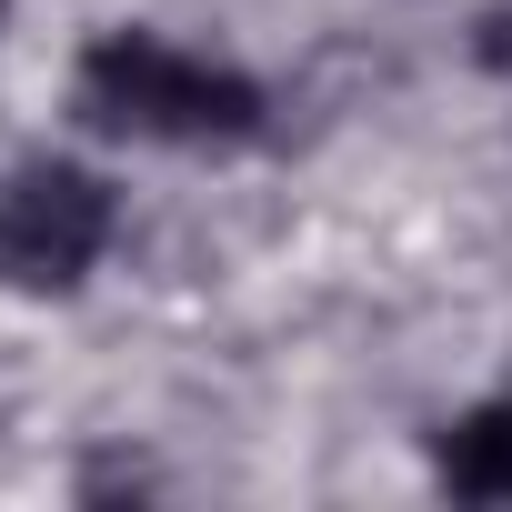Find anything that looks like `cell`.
<instances>
[{"mask_svg":"<svg viewBox=\"0 0 512 512\" xmlns=\"http://www.w3.org/2000/svg\"><path fill=\"white\" fill-rule=\"evenodd\" d=\"M81 121L101 141H181V151H231L262 131V81L231 71V61H201V51H171L161 31H101L81 51V81H71Z\"/></svg>","mask_w":512,"mask_h":512,"instance_id":"cell-1","label":"cell"},{"mask_svg":"<svg viewBox=\"0 0 512 512\" xmlns=\"http://www.w3.org/2000/svg\"><path fill=\"white\" fill-rule=\"evenodd\" d=\"M111 181L91 161H21L0 181V282L11 292H81L111 251Z\"/></svg>","mask_w":512,"mask_h":512,"instance_id":"cell-2","label":"cell"},{"mask_svg":"<svg viewBox=\"0 0 512 512\" xmlns=\"http://www.w3.org/2000/svg\"><path fill=\"white\" fill-rule=\"evenodd\" d=\"M432 472H442V492H462V502H512V392L452 412L442 442H432Z\"/></svg>","mask_w":512,"mask_h":512,"instance_id":"cell-3","label":"cell"},{"mask_svg":"<svg viewBox=\"0 0 512 512\" xmlns=\"http://www.w3.org/2000/svg\"><path fill=\"white\" fill-rule=\"evenodd\" d=\"M0 11H11V0H0Z\"/></svg>","mask_w":512,"mask_h":512,"instance_id":"cell-4","label":"cell"}]
</instances>
